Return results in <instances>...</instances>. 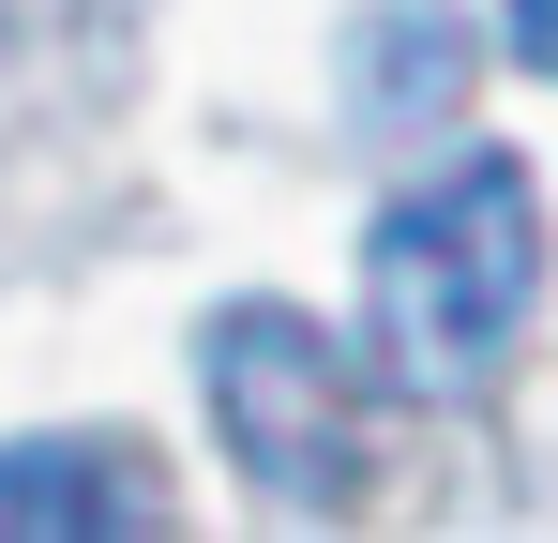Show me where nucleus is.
I'll return each instance as SVG.
<instances>
[{
    "mask_svg": "<svg viewBox=\"0 0 558 543\" xmlns=\"http://www.w3.org/2000/svg\"><path fill=\"white\" fill-rule=\"evenodd\" d=\"M529 317H544V181L513 152H453L363 227V333L392 393L468 408Z\"/></svg>",
    "mask_w": 558,
    "mask_h": 543,
    "instance_id": "nucleus-1",
    "label": "nucleus"
},
{
    "mask_svg": "<svg viewBox=\"0 0 558 543\" xmlns=\"http://www.w3.org/2000/svg\"><path fill=\"white\" fill-rule=\"evenodd\" d=\"M196 393H211V438H227V468L257 498L348 514V483H363V377H348V348L302 302H211Z\"/></svg>",
    "mask_w": 558,
    "mask_h": 543,
    "instance_id": "nucleus-2",
    "label": "nucleus"
},
{
    "mask_svg": "<svg viewBox=\"0 0 558 543\" xmlns=\"http://www.w3.org/2000/svg\"><path fill=\"white\" fill-rule=\"evenodd\" d=\"M167 529V498L106 438H15L0 452V543H136Z\"/></svg>",
    "mask_w": 558,
    "mask_h": 543,
    "instance_id": "nucleus-3",
    "label": "nucleus"
},
{
    "mask_svg": "<svg viewBox=\"0 0 558 543\" xmlns=\"http://www.w3.org/2000/svg\"><path fill=\"white\" fill-rule=\"evenodd\" d=\"M468 106V31L438 0H363L348 15V121H453Z\"/></svg>",
    "mask_w": 558,
    "mask_h": 543,
    "instance_id": "nucleus-4",
    "label": "nucleus"
},
{
    "mask_svg": "<svg viewBox=\"0 0 558 543\" xmlns=\"http://www.w3.org/2000/svg\"><path fill=\"white\" fill-rule=\"evenodd\" d=\"M498 46H513L529 76H558V0H498Z\"/></svg>",
    "mask_w": 558,
    "mask_h": 543,
    "instance_id": "nucleus-5",
    "label": "nucleus"
}]
</instances>
